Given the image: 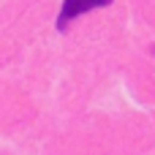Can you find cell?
<instances>
[{
	"label": "cell",
	"instance_id": "cell-1",
	"mask_svg": "<svg viewBox=\"0 0 155 155\" xmlns=\"http://www.w3.org/2000/svg\"><path fill=\"white\" fill-rule=\"evenodd\" d=\"M109 3H112V0H65L63 8H60V16H57V27L65 30L76 16H82V14L93 11V8H104V5H109Z\"/></svg>",
	"mask_w": 155,
	"mask_h": 155
}]
</instances>
